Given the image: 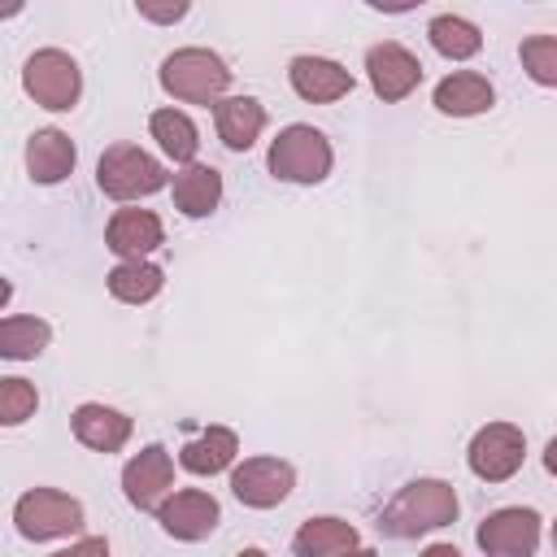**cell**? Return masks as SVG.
Returning <instances> with one entry per match:
<instances>
[{"label":"cell","instance_id":"obj_33","mask_svg":"<svg viewBox=\"0 0 557 557\" xmlns=\"http://www.w3.org/2000/svg\"><path fill=\"white\" fill-rule=\"evenodd\" d=\"M239 557H265V548H244Z\"/></svg>","mask_w":557,"mask_h":557},{"label":"cell","instance_id":"obj_18","mask_svg":"<svg viewBox=\"0 0 557 557\" xmlns=\"http://www.w3.org/2000/svg\"><path fill=\"white\" fill-rule=\"evenodd\" d=\"M496 100L492 83L474 70H457L448 78L435 83V109L448 113V117H474V113H487Z\"/></svg>","mask_w":557,"mask_h":557},{"label":"cell","instance_id":"obj_3","mask_svg":"<svg viewBox=\"0 0 557 557\" xmlns=\"http://www.w3.org/2000/svg\"><path fill=\"white\" fill-rule=\"evenodd\" d=\"M270 174L283 178V183H322L331 174V144L318 126H305V122H292L278 131V139L270 144Z\"/></svg>","mask_w":557,"mask_h":557},{"label":"cell","instance_id":"obj_11","mask_svg":"<svg viewBox=\"0 0 557 557\" xmlns=\"http://www.w3.org/2000/svg\"><path fill=\"white\" fill-rule=\"evenodd\" d=\"M218 518H222L218 500H213L209 492H200V487H183V492L165 496L161 509H157L161 531L174 535V540H187V544L213 535V531H218Z\"/></svg>","mask_w":557,"mask_h":557},{"label":"cell","instance_id":"obj_29","mask_svg":"<svg viewBox=\"0 0 557 557\" xmlns=\"http://www.w3.org/2000/svg\"><path fill=\"white\" fill-rule=\"evenodd\" d=\"M187 13V4H139V17L148 22H178Z\"/></svg>","mask_w":557,"mask_h":557},{"label":"cell","instance_id":"obj_24","mask_svg":"<svg viewBox=\"0 0 557 557\" xmlns=\"http://www.w3.org/2000/svg\"><path fill=\"white\" fill-rule=\"evenodd\" d=\"M52 339V326L44 318H26V313H9L0 322V357L9 361H26V357H39Z\"/></svg>","mask_w":557,"mask_h":557},{"label":"cell","instance_id":"obj_22","mask_svg":"<svg viewBox=\"0 0 557 557\" xmlns=\"http://www.w3.org/2000/svg\"><path fill=\"white\" fill-rule=\"evenodd\" d=\"M148 131H152L157 148H161L170 161H187V165H191V157H196V148H200V131H196V122H191L183 109H157V113L148 117Z\"/></svg>","mask_w":557,"mask_h":557},{"label":"cell","instance_id":"obj_4","mask_svg":"<svg viewBox=\"0 0 557 557\" xmlns=\"http://www.w3.org/2000/svg\"><path fill=\"white\" fill-rule=\"evenodd\" d=\"M96 183L104 196L113 200H139V196H152L165 187V170L157 157H148L144 148L135 144H113L100 152L96 161Z\"/></svg>","mask_w":557,"mask_h":557},{"label":"cell","instance_id":"obj_30","mask_svg":"<svg viewBox=\"0 0 557 557\" xmlns=\"http://www.w3.org/2000/svg\"><path fill=\"white\" fill-rule=\"evenodd\" d=\"M418 557H461V553H457L453 544H426V548H422Z\"/></svg>","mask_w":557,"mask_h":557},{"label":"cell","instance_id":"obj_7","mask_svg":"<svg viewBox=\"0 0 557 557\" xmlns=\"http://www.w3.org/2000/svg\"><path fill=\"white\" fill-rule=\"evenodd\" d=\"M522 457H527V440L513 422H487L474 431L470 448H466V461L470 470L483 479V483H505L522 470Z\"/></svg>","mask_w":557,"mask_h":557},{"label":"cell","instance_id":"obj_28","mask_svg":"<svg viewBox=\"0 0 557 557\" xmlns=\"http://www.w3.org/2000/svg\"><path fill=\"white\" fill-rule=\"evenodd\" d=\"M52 557H109V544H104V535H87L70 548H57Z\"/></svg>","mask_w":557,"mask_h":557},{"label":"cell","instance_id":"obj_32","mask_svg":"<svg viewBox=\"0 0 557 557\" xmlns=\"http://www.w3.org/2000/svg\"><path fill=\"white\" fill-rule=\"evenodd\" d=\"M339 557H379L374 548H348V553H339Z\"/></svg>","mask_w":557,"mask_h":557},{"label":"cell","instance_id":"obj_27","mask_svg":"<svg viewBox=\"0 0 557 557\" xmlns=\"http://www.w3.org/2000/svg\"><path fill=\"white\" fill-rule=\"evenodd\" d=\"M39 409V392L26 379H0V422L17 426Z\"/></svg>","mask_w":557,"mask_h":557},{"label":"cell","instance_id":"obj_14","mask_svg":"<svg viewBox=\"0 0 557 557\" xmlns=\"http://www.w3.org/2000/svg\"><path fill=\"white\" fill-rule=\"evenodd\" d=\"M287 78H292L296 96L309 100V104H331V100L352 91V74L331 57H296Z\"/></svg>","mask_w":557,"mask_h":557},{"label":"cell","instance_id":"obj_13","mask_svg":"<svg viewBox=\"0 0 557 557\" xmlns=\"http://www.w3.org/2000/svg\"><path fill=\"white\" fill-rule=\"evenodd\" d=\"M104 244L109 252H117L122 261H144L152 248L165 244V226L152 209H117L109 218V231H104Z\"/></svg>","mask_w":557,"mask_h":557},{"label":"cell","instance_id":"obj_20","mask_svg":"<svg viewBox=\"0 0 557 557\" xmlns=\"http://www.w3.org/2000/svg\"><path fill=\"white\" fill-rule=\"evenodd\" d=\"M235 453H239V440H235L231 426H205L196 440H187L178 448V461L191 474H218V470H226L235 461Z\"/></svg>","mask_w":557,"mask_h":557},{"label":"cell","instance_id":"obj_8","mask_svg":"<svg viewBox=\"0 0 557 557\" xmlns=\"http://www.w3.org/2000/svg\"><path fill=\"white\" fill-rule=\"evenodd\" d=\"M479 548L487 557H535L540 548V513L535 509H522V505H509V509H496L479 522Z\"/></svg>","mask_w":557,"mask_h":557},{"label":"cell","instance_id":"obj_2","mask_svg":"<svg viewBox=\"0 0 557 557\" xmlns=\"http://www.w3.org/2000/svg\"><path fill=\"white\" fill-rule=\"evenodd\" d=\"M231 83V70L218 52L209 48H178L161 61V87L174 96V100H187V104H218L226 100Z\"/></svg>","mask_w":557,"mask_h":557},{"label":"cell","instance_id":"obj_1","mask_svg":"<svg viewBox=\"0 0 557 557\" xmlns=\"http://www.w3.org/2000/svg\"><path fill=\"white\" fill-rule=\"evenodd\" d=\"M457 492L444 479H413L405 483L379 513V531L392 540H413L426 531H440L457 518Z\"/></svg>","mask_w":557,"mask_h":557},{"label":"cell","instance_id":"obj_12","mask_svg":"<svg viewBox=\"0 0 557 557\" xmlns=\"http://www.w3.org/2000/svg\"><path fill=\"white\" fill-rule=\"evenodd\" d=\"M366 74L379 100H405L418 83H422V61L405 48V44H374L366 52Z\"/></svg>","mask_w":557,"mask_h":557},{"label":"cell","instance_id":"obj_23","mask_svg":"<svg viewBox=\"0 0 557 557\" xmlns=\"http://www.w3.org/2000/svg\"><path fill=\"white\" fill-rule=\"evenodd\" d=\"M426 39H431V48H435L440 57H448V61H470V57L483 48L479 26L466 22V17H457V13H440V17H431Z\"/></svg>","mask_w":557,"mask_h":557},{"label":"cell","instance_id":"obj_10","mask_svg":"<svg viewBox=\"0 0 557 557\" xmlns=\"http://www.w3.org/2000/svg\"><path fill=\"white\" fill-rule=\"evenodd\" d=\"M170 487H174V457L161 444L139 448L122 470V492L135 509H161Z\"/></svg>","mask_w":557,"mask_h":557},{"label":"cell","instance_id":"obj_31","mask_svg":"<svg viewBox=\"0 0 557 557\" xmlns=\"http://www.w3.org/2000/svg\"><path fill=\"white\" fill-rule=\"evenodd\" d=\"M544 470L557 479V435H553V440H548V448H544Z\"/></svg>","mask_w":557,"mask_h":557},{"label":"cell","instance_id":"obj_26","mask_svg":"<svg viewBox=\"0 0 557 557\" xmlns=\"http://www.w3.org/2000/svg\"><path fill=\"white\" fill-rule=\"evenodd\" d=\"M518 57L540 87H557V35H527Z\"/></svg>","mask_w":557,"mask_h":557},{"label":"cell","instance_id":"obj_5","mask_svg":"<svg viewBox=\"0 0 557 557\" xmlns=\"http://www.w3.org/2000/svg\"><path fill=\"white\" fill-rule=\"evenodd\" d=\"M22 87L35 104L52 109V113H65L78 104V91H83V74H78V61L61 48H39L26 70H22Z\"/></svg>","mask_w":557,"mask_h":557},{"label":"cell","instance_id":"obj_17","mask_svg":"<svg viewBox=\"0 0 557 557\" xmlns=\"http://www.w3.org/2000/svg\"><path fill=\"white\" fill-rule=\"evenodd\" d=\"M74 161H78V148H74V139L65 135V131H57V126H44V131H35L30 135V144H26V170H30V178L35 183H61L70 170H74Z\"/></svg>","mask_w":557,"mask_h":557},{"label":"cell","instance_id":"obj_9","mask_svg":"<svg viewBox=\"0 0 557 557\" xmlns=\"http://www.w3.org/2000/svg\"><path fill=\"white\" fill-rule=\"evenodd\" d=\"M292 487H296V470L278 457H248L231 474V492L248 509H274L292 496Z\"/></svg>","mask_w":557,"mask_h":557},{"label":"cell","instance_id":"obj_21","mask_svg":"<svg viewBox=\"0 0 557 557\" xmlns=\"http://www.w3.org/2000/svg\"><path fill=\"white\" fill-rule=\"evenodd\" d=\"M348 548H357V527L344 518H309L292 540L296 557H339Z\"/></svg>","mask_w":557,"mask_h":557},{"label":"cell","instance_id":"obj_19","mask_svg":"<svg viewBox=\"0 0 557 557\" xmlns=\"http://www.w3.org/2000/svg\"><path fill=\"white\" fill-rule=\"evenodd\" d=\"M218 200H222V174L213 165L191 161V165H183L174 174V205L187 218H209L218 209Z\"/></svg>","mask_w":557,"mask_h":557},{"label":"cell","instance_id":"obj_34","mask_svg":"<svg viewBox=\"0 0 557 557\" xmlns=\"http://www.w3.org/2000/svg\"><path fill=\"white\" fill-rule=\"evenodd\" d=\"M553 548H557V522H553Z\"/></svg>","mask_w":557,"mask_h":557},{"label":"cell","instance_id":"obj_15","mask_svg":"<svg viewBox=\"0 0 557 557\" xmlns=\"http://www.w3.org/2000/svg\"><path fill=\"white\" fill-rule=\"evenodd\" d=\"M213 122H218V139L231 152H248L265 131V104L252 96H226L213 104Z\"/></svg>","mask_w":557,"mask_h":557},{"label":"cell","instance_id":"obj_16","mask_svg":"<svg viewBox=\"0 0 557 557\" xmlns=\"http://www.w3.org/2000/svg\"><path fill=\"white\" fill-rule=\"evenodd\" d=\"M70 426H74V440L96 448V453H117L131 440V418L122 409H109V405H96V400L78 405Z\"/></svg>","mask_w":557,"mask_h":557},{"label":"cell","instance_id":"obj_6","mask_svg":"<svg viewBox=\"0 0 557 557\" xmlns=\"http://www.w3.org/2000/svg\"><path fill=\"white\" fill-rule=\"evenodd\" d=\"M13 522L26 540H61V535H74L83 531V505L57 487H30L17 496L13 505Z\"/></svg>","mask_w":557,"mask_h":557},{"label":"cell","instance_id":"obj_25","mask_svg":"<svg viewBox=\"0 0 557 557\" xmlns=\"http://www.w3.org/2000/svg\"><path fill=\"white\" fill-rule=\"evenodd\" d=\"M161 283H165V274H161V265H152V261H122V265L109 270V292H113V300H122V305H144V300H152V296L161 292Z\"/></svg>","mask_w":557,"mask_h":557}]
</instances>
